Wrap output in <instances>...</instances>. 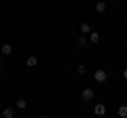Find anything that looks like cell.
Masks as SVG:
<instances>
[{"label": "cell", "mask_w": 127, "mask_h": 118, "mask_svg": "<svg viewBox=\"0 0 127 118\" xmlns=\"http://www.w3.org/2000/svg\"><path fill=\"white\" fill-rule=\"evenodd\" d=\"M93 78H95V82H100V84H104V82L108 80V72H106V70H95Z\"/></svg>", "instance_id": "obj_1"}, {"label": "cell", "mask_w": 127, "mask_h": 118, "mask_svg": "<svg viewBox=\"0 0 127 118\" xmlns=\"http://www.w3.org/2000/svg\"><path fill=\"white\" fill-rule=\"evenodd\" d=\"M81 97H83V101H93V97H95V93H93V89H83V93H81Z\"/></svg>", "instance_id": "obj_2"}, {"label": "cell", "mask_w": 127, "mask_h": 118, "mask_svg": "<svg viewBox=\"0 0 127 118\" xmlns=\"http://www.w3.org/2000/svg\"><path fill=\"white\" fill-rule=\"evenodd\" d=\"M93 114H95V116H104V114H106V105L104 103H95L93 105Z\"/></svg>", "instance_id": "obj_3"}, {"label": "cell", "mask_w": 127, "mask_h": 118, "mask_svg": "<svg viewBox=\"0 0 127 118\" xmlns=\"http://www.w3.org/2000/svg\"><path fill=\"white\" fill-rule=\"evenodd\" d=\"M87 44H89V38H87V34H81V36L76 38V46H81V49H85Z\"/></svg>", "instance_id": "obj_4"}, {"label": "cell", "mask_w": 127, "mask_h": 118, "mask_svg": "<svg viewBox=\"0 0 127 118\" xmlns=\"http://www.w3.org/2000/svg\"><path fill=\"white\" fill-rule=\"evenodd\" d=\"M87 38H89L91 44H97V42H100V34H97V32H89V34H87Z\"/></svg>", "instance_id": "obj_5"}, {"label": "cell", "mask_w": 127, "mask_h": 118, "mask_svg": "<svg viewBox=\"0 0 127 118\" xmlns=\"http://www.w3.org/2000/svg\"><path fill=\"white\" fill-rule=\"evenodd\" d=\"M26 65H28V68H36V65H38V59L34 57V55H30V57L26 59Z\"/></svg>", "instance_id": "obj_6"}, {"label": "cell", "mask_w": 127, "mask_h": 118, "mask_svg": "<svg viewBox=\"0 0 127 118\" xmlns=\"http://www.w3.org/2000/svg\"><path fill=\"white\" fill-rule=\"evenodd\" d=\"M0 53H2V55H11V53H13V46H11L9 42H4V44L0 46Z\"/></svg>", "instance_id": "obj_7"}, {"label": "cell", "mask_w": 127, "mask_h": 118, "mask_svg": "<svg viewBox=\"0 0 127 118\" xmlns=\"http://www.w3.org/2000/svg\"><path fill=\"white\" fill-rule=\"evenodd\" d=\"M2 116H4V118H13V116H15L13 108H4V110H2Z\"/></svg>", "instance_id": "obj_8"}, {"label": "cell", "mask_w": 127, "mask_h": 118, "mask_svg": "<svg viewBox=\"0 0 127 118\" xmlns=\"http://www.w3.org/2000/svg\"><path fill=\"white\" fill-rule=\"evenodd\" d=\"M15 105H17V110H26L28 108V101L26 99H17V101H15Z\"/></svg>", "instance_id": "obj_9"}, {"label": "cell", "mask_w": 127, "mask_h": 118, "mask_svg": "<svg viewBox=\"0 0 127 118\" xmlns=\"http://www.w3.org/2000/svg\"><path fill=\"white\" fill-rule=\"evenodd\" d=\"M95 11H97V13H104L106 11V2H97V4H95Z\"/></svg>", "instance_id": "obj_10"}, {"label": "cell", "mask_w": 127, "mask_h": 118, "mask_svg": "<svg viewBox=\"0 0 127 118\" xmlns=\"http://www.w3.org/2000/svg\"><path fill=\"white\" fill-rule=\"evenodd\" d=\"M89 32H91L89 23H81V34H89Z\"/></svg>", "instance_id": "obj_11"}, {"label": "cell", "mask_w": 127, "mask_h": 118, "mask_svg": "<svg viewBox=\"0 0 127 118\" xmlns=\"http://www.w3.org/2000/svg\"><path fill=\"white\" fill-rule=\"evenodd\" d=\"M119 116H121V118H127V105H121V108H119Z\"/></svg>", "instance_id": "obj_12"}, {"label": "cell", "mask_w": 127, "mask_h": 118, "mask_svg": "<svg viewBox=\"0 0 127 118\" xmlns=\"http://www.w3.org/2000/svg\"><path fill=\"white\" fill-rule=\"evenodd\" d=\"M76 72L81 74V76H85V74H87V68H85V65L81 63V65H78V68H76Z\"/></svg>", "instance_id": "obj_13"}, {"label": "cell", "mask_w": 127, "mask_h": 118, "mask_svg": "<svg viewBox=\"0 0 127 118\" xmlns=\"http://www.w3.org/2000/svg\"><path fill=\"white\" fill-rule=\"evenodd\" d=\"M123 78H125V80H127V70H123Z\"/></svg>", "instance_id": "obj_14"}, {"label": "cell", "mask_w": 127, "mask_h": 118, "mask_svg": "<svg viewBox=\"0 0 127 118\" xmlns=\"http://www.w3.org/2000/svg\"><path fill=\"white\" fill-rule=\"evenodd\" d=\"M0 72H2V63H0Z\"/></svg>", "instance_id": "obj_15"}]
</instances>
